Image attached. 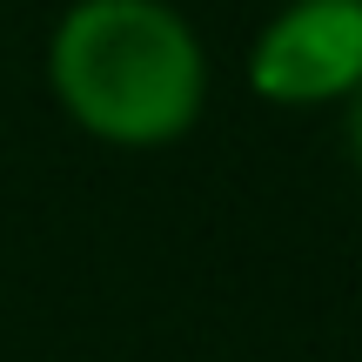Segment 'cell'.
Here are the masks:
<instances>
[{"label": "cell", "mask_w": 362, "mask_h": 362, "mask_svg": "<svg viewBox=\"0 0 362 362\" xmlns=\"http://www.w3.org/2000/svg\"><path fill=\"white\" fill-rule=\"evenodd\" d=\"M349 141H356V161H362V88H356V121H349Z\"/></svg>", "instance_id": "cell-3"}, {"label": "cell", "mask_w": 362, "mask_h": 362, "mask_svg": "<svg viewBox=\"0 0 362 362\" xmlns=\"http://www.w3.org/2000/svg\"><path fill=\"white\" fill-rule=\"evenodd\" d=\"M255 94L288 107H315L362 88V7L356 0H296L282 21L262 27L248 54Z\"/></svg>", "instance_id": "cell-2"}, {"label": "cell", "mask_w": 362, "mask_h": 362, "mask_svg": "<svg viewBox=\"0 0 362 362\" xmlns=\"http://www.w3.org/2000/svg\"><path fill=\"white\" fill-rule=\"evenodd\" d=\"M61 107L107 141H168L202 107V47L161 0H88L47 54Z\"/></svg>", "instance_id": "cell-1"}, {"label": "cell", "mask_w": 362, "mask_h": 362, "mask_svg": "<svg viewBox=\"0 0 362 362\" xmlns=\"http://www.w3.org/2000/svg\"><path fill=\"white\" fill-rule=\"evenodd\" d=\"M356 7H362V0H356Z\"/></svg>", "instance_id": "cell-4"}]
</instances>
